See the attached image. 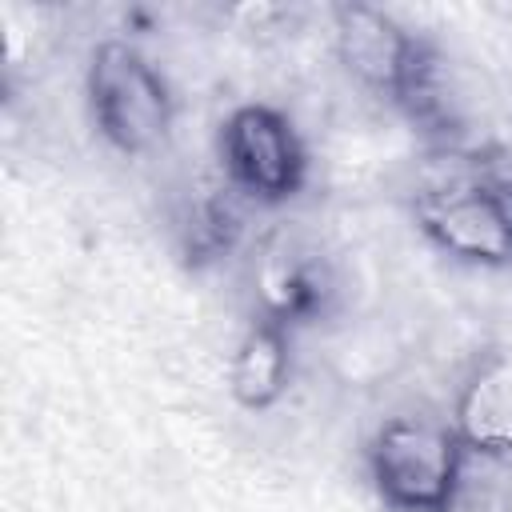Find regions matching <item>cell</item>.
Segmentation results:
<instances>
[{
    "label": "cell",
    "mask_w": 512,
    "mask_h": 512,
    "mask_svg": "<svg viewBox=\"0 0 512 512\" xmlns=\"http://www.w3.org/2000/svg\"><path fill=\"white\" fill-rule=\"evenodd\" d=\"M236 236H240V216L232 212L228 200L208 196V200L192 204V212L184 220V252L192 260H216V256L232 252Z\"/></svg>",
    "instance_id": "9"
},
{
    "label": "cell",
    "mask_w": 512,
    "mask_h": 512,
    "mask_svg": "<svg viewBox=\"0 0 512 512\" xmlns=\"http://www.w3.org/2000/svg\"><path fill=\"white\" fill-rule=\"evenodd\" d=\"M224 184L264 208L288 204L308 180V148L288 112L264 100L236 104L216 136Z\"/></svg>",
    "instance_id": "4"
},
{
    "label": "cell",
    "mask_w": 512,
    "mask_h": 512,
    "mask_svg": "<svg viewBox=\"0 0 512 512\" xmlns=\"http://www.w3.org/2000/svg\"><path fill=\"white\" fill-rule=\"evenodd\" d=\"M448 420L468 456L512 464V348H496L464 372Z\"/></svg>",
    "instance_id": "6"
},
{
    "label": "cell",
    "mask_w": 512,
    "mask_h": 512,
    "mask_svg": "<svg viewBox=\"0 0 512 512\" xmlns=\"http://www.w3.org/2000/svg\"><path fill=\"white\" fill-rule=\"evenodd\" d=\"M412 220L456 264L512 268V148H440L416 180Z\"/></svg>",
    "instance_id": "1"
},
{
    "label": "cell",
    "mask_w": 512,
    "mask_h": 512,
    "mask_svg": "<svg viewBox=\"0 0 512 512\" xmlns=\"http://www.w3.org/2000/svg\"><path fill=\"white\" fill-rule=\"evenodd\" d=\"M336 284L316 248L276 240L256 264V316H268L284 328L320 320L332 308Z\"/></svg>",
    "instance_id": "7"
},
{
    "label": "cell",
    "mask_w": 512,
    "mask_h": 512,
    "mask_svg": "<svg viewBox=\"0 0 512 512\" xmlns=\"http://www.w3.org/2000/svg\"><path fill=\"white\" fill-rule=\"evenodd\" d=\"M332 48H336V60L352 72V80H360L368 92L400 108L432 44L420 32L404 28L384 8L340 4L332 8Z\"/></svg>",
    "instance_id": "5"
},
{
    "label": "cell",
    "mask_w": 512,
    "mask_h": 512,
    "mask_svg": "<svg viewBox=\"0 0 512 512\" xmlns=\"http://www.w3.org/2000/svg\"><path fill=\"white\" fill-rule=\"evenodd\" d=\"M84 96L96 132L124 156L160 148L176 120V96L164 72L132 40H100L84 68Z\"/></svg>",
    "instance_id": "3"
},
{
    "label": "cell",
    "mask_w": 512,
    "mask_h": 512,
    "mask_svg": "<svg viewBox=\"0 0 512 512\" xmlns=\"http://www.w3.org/2000/svg\"><path fill=\"white\" fill-rule=\"evenodd\" d=\"M468 460L452 420L424 412L380 420L364 444L368 484L392 512H456Z\"/></svg>",
    "instance_id": "2"
},
{
    "label": "cell",
    "mask_w": 512,
    "mask_h": 512,
    "mask_svg": "<svg viewBox=\"0 0 512 512\" xmlns=\"http://www.w3.org/2000/svg\"><path fill=\"white\" fill-rule=\"evenodd\" d=\"M288 384H292V328L256 316L240 332L228 356V392L240 408L268 412L272 404H280Z\"/></svg>",
    "instance_id": "8"
}]
</instances>
